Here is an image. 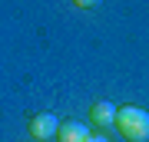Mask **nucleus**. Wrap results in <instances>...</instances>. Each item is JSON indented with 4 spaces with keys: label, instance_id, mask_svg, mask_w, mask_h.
Masks as SVG:
<instances>
[{
    "label": "nucleus",
    "instance_id": "f257e3e1",
    "mask_svg": "<svg viewBox=\"0 0 149 142\" xmlns=\"http://www.w3.org/2000/svg\"><path fill=\"white\" fill-rule=\"evenodd\" d=\"M113 126L119 129V136L126 142H149V112L139 109V106L116 109V122Z\"/></svg>",
    "mask_w": 149,
    "mask_h": 142
},
{
    "label": "nucleus",
    "instance_id": "f03ea898",
    "mask_svg": "<svg viewBox=\"0 0 149 142\" xmlns=\"http://www.w3.org/2000/svg\"><path fill=\"white\" fill-rule=\"evenodd\" d=\"M56 132H60V116L56 112H37L30 119V136L37 142H53Z\"/></svg>",
    "mask_w": 149,
    "mask_h": 142
},
{
    "label": "nucleus",
    "instance_id": "423d86ee",
    "mask_svg": "<svg viewBox=\"0 0 149 142\" xmlns=\"http://www.w3.org/2000/svg\"><path fill=\"white\" fill-rule=\"evenodd\" d=\"M86 142H113V139L106 136V132H100V136H93V132H90V139H86Z\"/></svg>",
    "mask_w": 149,
    "mask_h": 142
},
{
    "label": "nucleus",
    "instance_id": "20e7f679",
    "mask_svg": "<svg viewBox=\"0 0 149 142\" xmlns=\"http://www.w3.org/2000/svg\"><path fill=\"white\" fill-rule=\"evenodd\" d=\"M90 122H93V126H100V129H109L113 122H116V106H113L109 99L93 103V106H90Z\"/></svg>",
    "mask_w": 149,
    "mask_h": 142
},
{
    "label": "nucleus",
    "instance_id": "39448f33",
    "mask_svg": "<svg viewBox=\"0 0 149 142\" xmlns=\"http://www.w3.org/2000/svg\"><path fill=\"white\" fill-rule=\"evenodd\" d=\"M76 7H80V10H96V7L103 3V0H73Z\"/></svg>",
    "mask_w": 149,
    "mask_h": 142
},
{
    "label": "nucleus",
    "instance_id": "7ed1b4c3",
    "mask_svg": "<svg viewBox=\"0 0 149 142\" xmlns=\"http://www.w3.org/2000/svg\"><path fill=\"white\" fill-rule=\"evenodd\" d=\"M90 139V126L80 119H66L60 122V132H56V142H86Z\"/></svg>",
    "mask_w": 149,
    "mask_h": 142
}]
</instances>
